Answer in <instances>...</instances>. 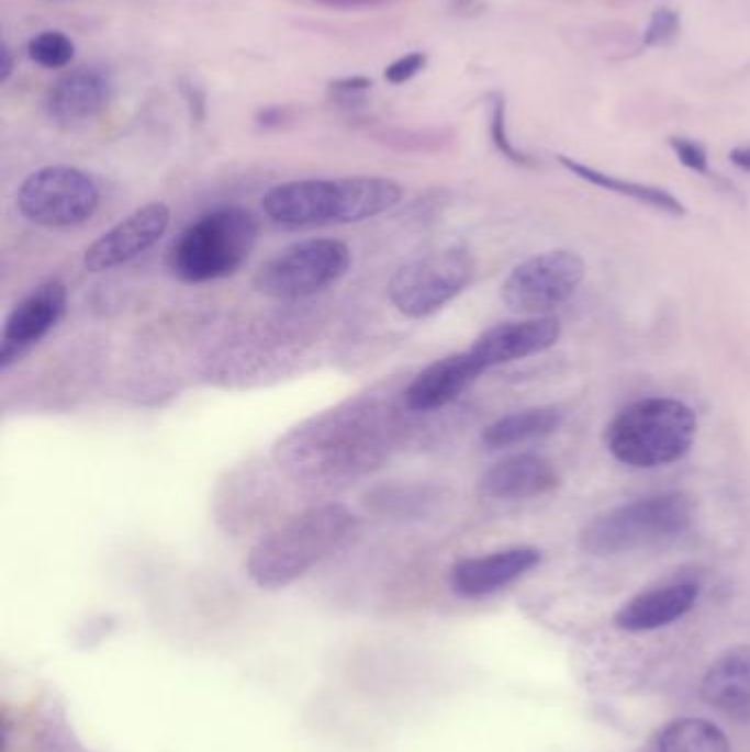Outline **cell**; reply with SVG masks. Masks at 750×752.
<instances>
[{
  "label": "cell",
  "mask_w": 750,
  "mask_h": 752,
  "mask_svg": "<svg viewBox=\"0 0 750 752\" xmlns=\"http://www.w3.org/2000/svg\"><path fill=\"white\" fill-rule=\"evenodd\" d=\"M396 416L377 399H355L289 429L273 449L278 467L309 489H339L381 467L396 440Z\"/></svg>",
  "instance_id": "cell-1"
},
{
  "label": "cell",
  "mask_w": 750,
  "mask_h": 752,
  "mask_svg": "<svg viewBox=\"0 0 750 752\" xmlns=\"http://www.w3.org/2000/svg\"><path fill=\"white\" fill-rule=\"evenodd\" d=\"M403 188L385 177L302 179L276 186L262 199L265 214L289 229L363 223L394 210Z\"/></svg>",
  "instance_id": "cell-2"
},
{
  "label": "cell",
  "mask_w": 750,
  "mask_h": 752,
  "mask_svg": "<svg viewBox=\"0 0 750 752\" xmlns=\"http://www.w3.org/2000/svg\"><path fill=\"white\" fill-rule=\"evenodd\" d=\"M357 528L339 502L311 506L265 535L247 557V574L262 590H282L333 554Z\"/></svg>",
  "instance_id": "cell-3"
},
{
  "label": "cell",
  "mask_w": 750,
  "mask_h": 752,
  "mask_svg": "<svg viewBox=\"0 0 750 752\" xmlns=\"http://www.w3.org/2000/svg\"><path fill=\"white\" fill-rule=\"evenodd\" d=\"M697 436L695 412L671 396H645L625 405L603 431L614 460L631 469H658L682 460Z\"/></svg>",
  "instance_id": "cell-4"
},
{
  "label": "cell",
  "mask_w": 750,
  "mask_h": 752,
  "mask_svg": "<svg viewBox=\"0 0 750 752\" xmlns=\"http://www.w3.org/2000/svg\"><path fill=\"white\" fill-rule=\"evenodd\" d=\"M693 521L695 504L686 493H653L598 513L583 526L579 546L592 557L627 554L669 543L682 537Z\"/></svg>",
  "instance_id": "cell-5"
},
{
  "label": "cell",
  "mask_w": 750,
  "mask_h": 752,
  "mask_svg": "<svg viewBox=\"0 0 750 752\" xmlns=\"http://www.w3.org/2000/svg\"><path fill=\"white\" fill-rule=\"evenodd\" d=\"M258 221L243 207L214 210L188 225L170 245L168 267L188 284H205L240 271L258 243Z\"/></svg>",
  "instance_id": "cell-6"
},
{
  "label": "cell",
  "mask_w": 750,
  "mask_h": 752,
  "mask_svg": "<svg viewBox=\"0 0 750 752\" xmlns=\"http://www.w3.org/2000/svg\"><path fill=\"white\" fill-rule=\"evenodd\" d=\"M350 249L335 238H306L271 256L256 273L260 295L278 302L315 298L337 284L350 267Z\"/></svg>",
  "instance_id": "cell-7"
},
{
  "label": "cell",
  "mask_w": 750,
  "mask_h": 752,
  "mask_svg": "<svg viewBox=\"0 0 750 752\" xmlns=\"http://www.w3.org/2000/svg\"><path fill=\"white\" fill-rule=\"evenodd\" d=\"M475 276V262L462 247L425 254L405 262L390 280L388 295L394 308L412 319H423L454 302Z\"/></svg>",
  "instance_id": "cell-8"
},
{
  "label": "cell",
  "mask_w": 750,
  "mask_h": 752,
  "mask_svg": "<svg viewBox=\"0 0 750 752\" xmlns=\"http://www.w3.org/2000/svg\"><path fill=\"white\" fill-rule=\"evenodd\" d=\"M102 201L91 175L74 166H47L32 172L16 192L25 221L45 229H71L93 218Z\"/></svg>",
  "instance_id": "cell-9"
},
{
  "label": "cell",
  "mask_w": 750,
  "mask_h": 752,
  "mask_svg": "<svg viewBox=\"0 0 750 752\" xmlns=\"http://www.w3.org/2000/svg\"><path fill=\"white\" fill-rule=\"evenodd\" d=\"M585 280L579 254L555 249L519 262L502 282V302L519 315L544 317L566 304Z\"/></svg>",
  "instance_id": "cell-10"
},
{
  "label": "cell",
  "mask_w": 750,
  "mask_h": 752,
  "mask_svg": "<svg viewBox=\"0 0 750 752\" xmlns=\"http://www.w3.org/2000/svg\"><path fill=\"white\" fill-rule=\"evenodd\" d=\"M170 218L172 212L166 203H148L135 210L85 251V267L91 273H104L133 262L164 238Z\"/></svg>",
  "instance_id": "cell-11"
},
{
  "label": "cell",
  "mask_w": 750,
  "mask_h": 752,
  "mask_svg": "<svg viewBox=\"0 0 750 752\" xmlns=\"http://www.w3.org/2000/svg\"><path fill=\"white\" fill-rule=\"evenodd\" d=\"M67 287L60 280H47L12 308L3 326L0 370H10L30 348L56 328L67 311Z\"/></svg>",
  "instance_id": "cell-12"
},
{
  "label": "cell",
  "mask_w": 750,
  "mask_h": 752,
  "mask_svg": "<svg viewBox=\"0 0 750 752\" xmlns=\"http://www.w3.org/2000/svg\"><path fill=\"white\" fill-rule=\"evenodd\" d=\"M559 337L561 324L555 317H526L486 328L469 346V350L486 372L497 366L541 355L550 350L559 341Z\"/></svg>",
  "instance_id": "cell-13"
},
{
  "label": "cell",
  "mask_w": 750,
  "mask_h": 752,
  "mask_svg": "<svg viewBox=\"0 0 750 752\" xmlns=\"http://www.w3.org/2000/svg\"><path fill=\"white\" fill-rule=\"evenodd\" d=\"M539 563V548L511 546L495 552L460 559L449 572V585L462 598H484L515 583Z\"/></svg>",
  "instance_id": "cell-14"
},
{
  "label": "cell",
  "mask_w": 750,
  "mask_h": 752,
  "mask_svg": "<svg viewBox=\"0 0 750 752\" xmlns=\"http://www.w3.org/2000/svg\"><path fill=\"white\" fill-rule=\"evenodd\" d=\"M111 76L100 67H80L52 85L45 109L54 124L63 128H76L102 115L111 104Z\"/></svg>",
  "instance_id": "cell-15"
},
{
  "label": "cell",
  "mask_w": 750,
  "mask_h": 752,
  "mask_svg": "<svg viewBox=\"0 0 750 752\" xmlns=\"http://www.w3.org/2000/svg\"><path fill=\"white\" fill-rule=\"evenodd\" d=\"M484 374L471 350L451 352L423 368L405 390V405L412 412L429 414L451 405Z\"/></svg>",
  "instance_id": "cell-16"
},
{
  "label": "cell",
  "mask_w": 750,
  "mask_h": 752,
  "mask_svg": "<svg viewBox=\"0 0 750 752\" xmlns=\"http://www.w3.org/2000/svg\"><path fill=\"white\" fill-rule=\"evenodd\" d=\"M561 478L557 467L539 453H513L491 464L478 482V489L489 500L517 502L552 493Z\"/></svg>",
  "instance_id": "cell-17"
},
{
  "label": "cell",
  "mask_w": 750,
  "mask_h": 752,
  "mask_svg": "<svg viewBox=\"0 0 750 752\" xmlns=\"http://www.w3.org/2000/svg\"><path fill=\"white\" fill-rule=\"evenodd\" d=\"M699 596V585L693 581H673L649 587L629 598L614 616L616 627L625 631H651L680 620L693 609Z\"/></svg>",
  "instance_id": "cell-18"
},
{
  "label": "cell",
  "mask_w": 750,
  "mask_h": 752,
  "mask_svg": "<svg viewBox=\"0 0 750 752\" xmlns=\"http://www.w3.org/2000/svg\"><path fill=\"white\" fill-rule=\"evenodd\" d=\"M699 693L706 704L743 715L750 708V644L726 649L702 677Z\"/></svg>",
  "instance_id": "cell-19"
},
{
  "label": "cell",
  "mask_w": 750,
  "mask_h": 752,
  "mask_svg": "<svg viewBox=\"0 0 750 752\" xmlns=\"http://www.w3.org/2000/svg\"><path fill=\"white\" fill-rule=\"evenodd\" d=\"M561 423L563 412L555 405L526 407L486 425L482 431V445L486 449H508L526 445L555 434L561 427Z\"/></svg>",
  "instance_id": "cell-20"
},
{
  "label": "cell",
  "mask_w": 750,
  "mask_h": 752,
  "mask_svg": "<svg viewBox=\"0 0 750 752\" xmlns=\"http://www.w3.org/2000/svg\"><path fill=\"white\" fill-rule=\"evenodd\" d=\"M557 161L561 164V168H566L570 175H574L577 179L594 186V188H601L605 192H612L616 197H625V199H631L640 205H647L651 210H658L662 214H669V216H684L686 214V207L682 205V201L678 197H673L671 192L658 188V186H649V183H638V181H629V179H620V177H614V175H607V172H601L587 164H581L577 159H570L566 155H559Z\"/></svg>",
  "instance_id": "cell-21"
},
{
  "label": "cell",
  "mask_w": 750,
  "mask_h": 752,
  "mask_svg": "<svg viewBox=\"0 0 750 752\" xmlns=\"http://www.w3.org/2000/svg\"><path fill=\"white\" fill-rule=\"evenodd\" d=\"M658 752H730L719 726L702 717H678L658 734Z\"/></svg>",
  "instance_id": "cell-22"
},
{
  "label": "cell",
  "mask_w": 750,
  "mask_h": 752,
  "mask_svg": "<svg viewBox=\"0 0 750 752\" xmlns=\"http://www.w3.org/2000/svg\"><path fill=\"white\" fill-rule=\"evenodd\" d=\"M30 58L41 65L43 69H65L76 58V45L74 41L63 32H43L36 38L30 41Z\"/></svg>",
  "instance_id": "cell-23"
},
{
  "label": "cell",
  "mask_w": 750,
  "mask_h": 752,
  "mask_svg": "<svg viewBox=\"0 0 750 752\" xmlns=\"http://www.w3.org/2000/svg\"><path fill=\"white\" fill-rule=\"evenodd\" d=\"M489 133H491L493 146L497 148V153L502 157H506L508 161L524 166V168L535 166V159L530 155L522 153L519 148H515V144L511 142L508 126H506V102H504L502 93L489 96Z\"/></svg>",
  "instance_id": "cell-24"
},
{
  "label": "cell",
  "mask_w": 750,
  "mask_h": 752,
  "mask_svg": "<svg viewBox=\"0 0 750 752\" xmlns=\"http://www.w3.org/2000/svg\"><path fill=\"white\" fill-rule=\"evenodd\" d=\"M680 16L669 8H658L651 14V21L642 34V47H662L678 38Z\"/></svg>",
  "instance_id": "cell-25"
},
{
  "label": "cell",
  "mask_w": 750,
  "mask_h": 752,
  "mask_svg": "<svg viewBox=\"0 0 750 752\" xmlns=\"http://www.w3.org/2000/svg\"><path fill=\"white\" fill-rule=\"evenodd\" d=\"M669 146L675 153L678 161L686 170H691L695 175H708V155H706V148L702 144L686 139V137H671Z\"/></svg>",
  "instance_id": "cell-26"
},
{
  "label": "cell",
  "mask_w": 750,
  "mask_h": 752,
  "mask_svg": "<svg viewBox=\"0 0 750 752\" xmlns=\"http://www.w3.org/2000/svg\"><path fill=\"white\" fill-rule=\"evenodd\" d=\"M372 87H374L372 80L357 76V78H344V80L331 82L328 93H331V100H335L339 106L352 109V104L363 102L366 93H370Z\"/></svg>",
  "instance_id": "cell-27"
},
{
  "label": "cell",
  "mask_w": 750,
  "mask_h": 752,
  "mask_svg": "<svg viewBox=\"0 0 750 752\" xmlns=\"http://www.w3.org/2000/svg\"><path fill=\"white\" fill-rule=\"evenodd\" d=\"M427 54L425 52H412L399 60H394L392 65H388L383 78L385 82H390L392 87H401L405 82H410L412 78H416L425 67H427Z\"/></svg>",
  "instance_id": "cell-28"
},
{
  "label": "cell",
  "mask_w": 750,
  "mask_h": 752,
  "mask_svg": "<svg viewBox=\"0 0 750 752\" xmlns=\"http://www.w3.org/2000/svg\"><path fill=\"white\" fill-rule=\"evenodd\" d=\"M315 3L333 10H372L392 3V0H315Z\"/></svg>",
  "instance_id": "cell-29"
},
{
  "label": "cell",
  "mask_w": 750,
  "mask_h": 752,
  "mask_svg": "<svg viewBox=\"0 0 750 752\" xmlns=\"http://www.w3.org/2000/svg\"><path fill=\"white\" fill-rule=\"evenodd\" d=\"M287 120V109L282 106H271V109H265L260 111L258 115V124L265 126V128H271V126H282Z\"/></svg>",
  "instance_id": "cell-30"
},
{
  "label": "cell",
  "mask_w": 750,
  "mask_h": 752,
  "mask_svg": "<svg viewBox=\"0 0 750 752\" xmlns=\"http://www.w3.org/2000/svg\"><path fill=\"white\" fill-rule=\"evenodd\" d=\"M186 93H188V102H190V109H192V117L194 120H203V115H205V98H203V93H199V89L192 87V85H188Z\"/></svg>",
  "instance_id": "cell-31"
},
{
  "label": "cell",
  "mask_w": 750,
  "mask_h": 752,
  "mask_svg": "<svg viewBox=\"0 0 750 752\" xmlns=\"http://www.w3.org/2000/svg\"><path fill=\"white\" fill-rule=\"evenodd\" d=\"M730 164L743 172H750V146H737L728 155Z\"/></svg>",
  "instance_id": "cell-32"
},
{
  "label": "cell",
  "mask_w": 750,
  "mask_h": 752,
  "mask_svg": "<svg viewBox=\"0 0 750 752\" xmlns=\"http://www.w3.org/2000/svg\"><path fill=\"white\" fill-rule=\"evenodd\" d=\"M0 56H3V65H0V82L5 85L12 78V71H14V54H12V47L8 43H3Z\"/></svg>",
  "instance_id": "cell-33"
}]
</instances>
